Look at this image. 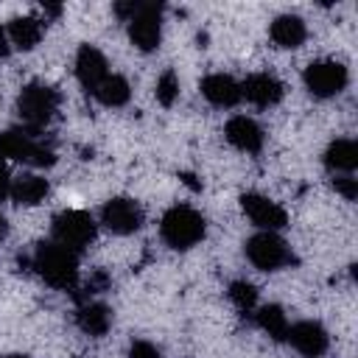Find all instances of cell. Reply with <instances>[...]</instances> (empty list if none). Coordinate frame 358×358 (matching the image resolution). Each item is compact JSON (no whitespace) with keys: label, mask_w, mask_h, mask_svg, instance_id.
<instances>
[{"label":"cell","mask_w":358,"mask_h":358,"mask_svg":"<svg viewBox=\"0 0 358 358\" xmlns=\"http://www.w3.org/2000/svg\"><path fill=\"white\" fill-rule=\"evenodd\" d=\"M31 266L48 285H53L59 291H73L78 282V257L70 249L59 246L56 241L36 243V249L31 255Z\"/></svg>","instance_id":"1"},{"label":"cell","mask_w":358,"mask_h":358,"mask_svg":"<svg viewBox=\"0 0 358 358\" xmlns=\"http://www.w3.org/2000/svg\"><path fill=\"white\" fill-rule=\"evenodd\" d=\"M207 232L204 215L187 204L171 207L159 221V235L171 249H190L196 246Z\"/></svg>","instance_id":"2"},{"label":"cell","mask_w":358,"mask_h":358,"mask_svg":"<svg viewBox=\"0 0 358 358\" xmlns=\"http://www.w3.org/2000/svg\"><path fill=\"white\" fill-rule=\"evenodd\" d=\"M56 109H59V92L50 84H42V81L25 84L20 98H17V112H20V117L25 120V126L31 131L50 123Z\"/></svg>","instance_id":"3"},{"label":"cell","mask_w":358,"mask_h":358,"mask_svg":"<svg viewBox=\"0 0 358 358\" xmlns=\"http://www.w3.org/2000/svg\"><path fill=\"white\" fill-rule=\"evenodd\" d=\"M20 159V162H31L36 168H48L56 162V151L50 145H45L42 140H36L31 131L25 129H8L0 131V159Z\"/></svg>","instance_id":"4"},{"label":"cell","mask_w":358,"mask_h":358,"mask_svg":"<svg viewBox=\"0 0 358 358\" xmlns=\"http://www.w3.org/2000/svg\"><path fill=\"white\" fill-rule=\"evenodd\" d=\"M53 241L73 255L84 252L95 241V221L84 210H64L53 218Z\"/></svg>","instance_id":"5"},{"label":"cell","mask_w":358,"mask_h":358,"mask_svg":"<svg viewBox=\"0 0 358 358\" xmlns=\"http://www.w3.org/2000/svg\"><path fill=\"white\" fill-rule=\"evenodd\" d=\"M246 257L260 271H277V268H285V266L296 263L291 246L277 232H257V235H252L246 241Z\"/></svg>","instance_id":"6"},{"label":"cell","mask_w":358,"mask_h":358,"mask_svg":"<svg viewBox=\"0 0 358 358\" xmlns=\"http://www.w3.org/2000/svg\"><path fill=\"white\" fill-rule=\"evenodd\" d=\"M350 81V73L341 62L333 59H322V62H310L305 67V87L316 95V98H333L338 95Z\"/></svg>","instance_id":"7"},{"label":"cell","mask_w":358,"mask_h":358,"mask_svg":"<svg viewBox=\"0 0 358 358\" xmlns=\"http://www.w3.org/2000/svg\"><path fill=\"white\" fill-rule=\"evenodd\" d=\"M129 39L143 50H154L162 39V3H140L137 14L129 20Z\"/></svg>","instance_id":"8"},{"label":"cell","mask_w":358,"mask_h":358,"mask_svg":"<svg viewBox=\"0 0 358 358\" xmlns=\"http://www.w3.org/2000/svg\"><path fill=\"white\" fill-rule=\"evenodd\" d=\"M101 224L115 235H131L143 227V210H140L137 201H131L126 196H117V199L103 204Z\"/></svg>","instance_id":"9"},{"label":"cell","mask_w":358,"mask_h":358,"mask_svg":"<svg viewBox=\"0 0 358 358\" xmlns=\"http://www.w3.org/2000/svg\"><path fill=\"white\" fill-rule=\"evenodd\" d=\"M241 207H243V213L249 215V221H252L255 227H260L263 232H277V229H282V227L288 224L285 210H282L277 201H271L268 196L243 193V196H241Z\"/></svg>","instance_id":"10"},{"label":"cell","mask_w":358,"mask_h":358,"mask_svg":"<svg viewBox=\"0 0 358 358\" xmlns=\"http://www.w3.org/2000/svg\"><path fill=\"white\" fill-rule=\"evenodd\" d=\"M285 338L294 344L296 352H302L305 358H319L324 355L330 338H327V330L319 324V322H296L288 327Z\"/></svg>","instance_id":"11"},{"label":"cell","mask_w":358,"mask_h":358,"mask_svg":"<svg viewBox=\"0 0 358 358\" xmlns=\"http://www.w3.org/2000/svg\"><path fill=\"white\" fill-rule=\"evenodd\" d=\"M241 98H246L255 106H274L282 98V84L271 73H255L241 84Z\"/></svg>","instance_id":"12"},{"label":"cell","mask_w":358,"mask_h":358,"mask_svg":"<svg viewBox=\"0 0 358 358\" xmlns=\"http://www.w3.org/2000/svg\"><path fill=\"white\" fill-rule=\"evenodd\" d=\"M224 134L229 140V145H235L238 151H246V154H257L263 148V129L246 117V115H235L227 120L224 126Z\"/></svg>","instance_id":"13"},{"label":"cell","mask_w":358,"mask_h":358,"mask_svg":"<svg viewBox=\"0 0 358 358\" xmlns=\"http://www.w3.org/2000/svg\"><path fill=\"white\" fill-rule=\"evenodd\" d=\"M106 59L98 48L92 45H81L78 53H76V78L81 81V87L87 92H92L103 78H106Z\"/></svg>","instance_id":"14"},{"label":"cell","mask_w":358,"mask_h":358,"mask_svg":"<svg viewBox=\"0 0 358 358\" xmlns=\"http://www.w3.org/2000/svg\"><path fill=\"white\" fill-rule=\"evenodd\" d=\"M201 95L213 103V106H221V109H229L241 101V84L232 78V76H224V73H213L201 81Z\"/></svg>","instance_id":"15"},{"label":"cell","mask_w":358,"mask_h":358,"mask_svg":"<svg viewBox=\"0 0 358 358\" xmlns=\"http://www.w3.org/2000/svg\"><path fill=\"white\" fill-rule=\"evenodd\" d=\"M8 42L14 45V48H20V50H31V48H36L39 45V39H42V34H45V22L42 20H36V17H14L11 22H8Z\"/></svg>","instance_id":"16"},{"label":"cell","mask_w":358,"mask_h":358,"mask_svg":"<svg viewBox=\"0 0 358 358\" xmlns=\"http://www.w3.org/2000/svg\"><path fill=\"white\" fill-rule=\"evenodd\" d=\"M268 34H271L274 45H280V48H299V45L305 42V36H308V28H305L302 17H296V14H282V17H277V20L271 22Z\"/></svg>","instance_id":"17"},{"label":"cell","mask_w":358,"mask_h":358,"mask_svg":"<svg viewBox=\"0 0 358 358\" xmlns=\"http://www.w3.org/2000/svg\"><path fill=\"white\" fill-rule=\"evenodd\" d=\"M48 179L36 176V173H22L17 179H11V187H8V196L17 201V204H25V207H34L39 204L45 196H48Z\"/></svg>","instance_id":"18"},{"label":"cell","mask_w":358,"mask_h":358,"mask_svg":"<svg viewBox=\"0 0 358 358\" xmlns=\"http://www.w3.org/2000/svg\"><path fill=\"white\" fill-rule=\"evenodd\" d=\"M76 324H78L87 336H103V333L109 330V324H112V313H109V308L101 305V302H84V305H78V310H76Z\"/></svg>","instance_id":"19"},{"label":"cell","mask_w":358,"mask_h":358,"mask_svg":"<svg viewBox=\"0 0 358 358\" xmlns=\"http://www.w3.org/2000/svg\"><path fill=\"white\" fill-rule=\"evenodd\" d=\"M324 165L330 168V171H344V173H350V171H355V165H358V145H355V140H333L330 145H327V151H324Z\"/></svg>","instance_id":"20"},{"label":"cell","mask_w":358,"mask_h":358,"mask_svg":"<svg viewBox=\"0 0 358 358\" xmlns=\"http://www.w3.org/2000/svg\"><path fill=\"white\" fill-rule=\"evenodd\" d=\"M92 95H95L103 106H123V103L129 101L131 90H129V81H126L123 76H106V78L92 90Z\"/></svg>","instance_id":"21"},{"label":"cell","mask_w":358,"mask_h":358,"mask_svg":"<svg viewBox=\"0 0 358 358\" xmlns=\"http://www.w3.org/2000/svg\"><path fill=\"white\" fill-rule=\"evenodd\" d=\"M255 322L271 336V338H277V341H282L285 338V333H288V316H285V310L280 308V305H263L257 313H255Z\"/></svg>","instance_id":"22"},{"label":"cell","mask_w":358,"mask_h":358,"mask_svg":"<svg viewBox=\"0 0 358 358\" xmlns=\"http://www.w3.org/2000/svg\"><path fill=\"white\" fill-rule=\"evenodd\" d=\"M229 299H232V305H235L241 313H252V308H255V302H257V288H255L252 282H246V280H235V282L229 285Z\"/></svg>","instance_id":"23"},{"label":"cell","mask_w":358,"mask_h":358,"mask_svg":"<svg viewBox=\"0 0 358 358\" xmlns=\"http://www.w3.org/2000/svg\"><path fill=\"white\" fill-rule=\"evenodd\" d=\"M179 98V78L173 70H165L159 78H157V101L162 106H173V101Z\"/></svg>","instance_id":"24"},{"label":"cell","mask_w":358,"mask_h":358,"mask_svg":"<svg viewBox=\"0 0 358 358\" xmlns=\"http://www.w3.org/2000/svg\"><path fill=\"white\" fill-rule=\"evenodd\" d=\"M333 187H336L347 201H355V196H358V182H355L352 176H336V179H333Z\"/></svg>","instance_id":"25"},{"label":"cell","mask_w":358,"mask_h":358,"mask_svg":"<svg viewBox=\"0 0 358 358\" xmlns=\"http://www.w3.org/2000/svg\"><path fill=\"white\" fill-rule=\"evenodd\" d=\"M129 358H159V350L148 341H134L129 350Z\"/></svg>","instance_id":"26"},{"label":"cell","mask_w":358,"mask_h":358,"mask_svg":"<svg viewBox=\"0 0 358 358\" xmlns=\"http://www.w3.org/2000/svg\"><path fill=\"white\" fill-rule=\"evenodd\" d=\"M109 285V277L103 274V271H95L92 277H90V282H87V294H98V291H103Z\"/></svg>","instance_id":"27"},{"label":"cell","mask_w":358,"mask_h":358,"mask_svg":"<svg viewBox=\"0 0 358 358\" xmlns=\"http://www.w3.org/2000/svg\"><path fill=\"white\" fill-rule=\"evenodd\" d=\"M8 187H11V179H8V171H6V165L0 159V201L8 196Z\"/></svg>","instance_id":"28"},{"label":"cell","mask_w":358,"mask_h":358,"mask_svg":"<svg viewBox=\"0 0 358 358\" xmlns=\"http://www.w3.org/2000/svg\"><path fill=\"white\" fill-rule=\"evenodd\" d=\"M8 50H11V45H8V34H6V28L0 25V59L8 56Z\"/></svg>","instance_id":"29"},{"label":"cell","mask_w":358,"mask_h":358,"mask_svg":"<svg viewBox=\"0 0 358 358\" xmlns=\"http://www.w3.org/2000/svg\"><path fill=\"white\" fill-rule=\"evenodd\" d=\"M45 11H48V14H53V17H56V14H62V6H45Z\"/></svg>","instance_id":"30"},{"label":"cell","mask_w":358,"mask_h":358,"mask_svg":"<svg viewBox=\"0 0 358 358\" xmlns=\"http://www.w3.org/2000/svg\"><path fill=\"white\" fill-rule=\"evenodd\" d=\"M6 238V221H3V215H0V241Z\"/></svg>","instance_id":"31"},{"label":"cell","mask_w":358,"mask_h":358,"mask_svg":"<svg viewBox=\"0 0 358 358\" xmlns=\"http://www.w3.org/2000/svg\"><path fill=\"white\" fill-rule=\"evenodd\" d=\"M3 358H28V355H20V352H11V355H3Z\"/></svg>","instance_id":"32"}]
</instances>
